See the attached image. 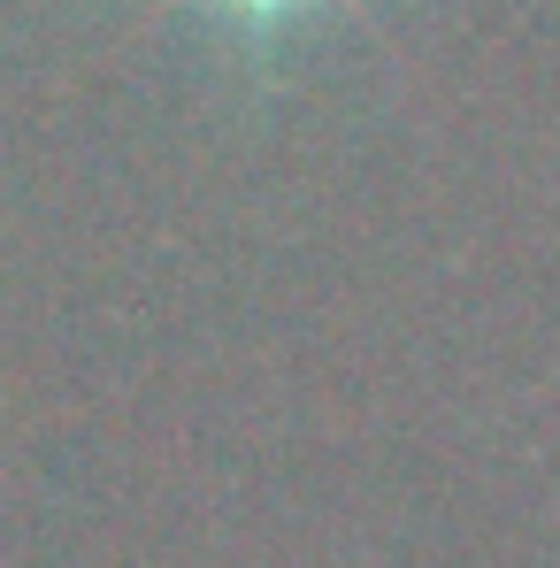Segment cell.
<instances>
[{
    "mask_svg": "<svg viewBox=\"0 0 560 568\" xmlns=\"http://www.w3.org/2000/svg\"><path fill=\"white\" fill-rule=\"evenodd\" d=\"M231 16H292V8H307V0H223Z\"/></svg>",
    "mask_w": 560,
    "mask_h": 568,
    "instance_id": "6da1fadb",
    "label": "cell"
}]
</instances>
